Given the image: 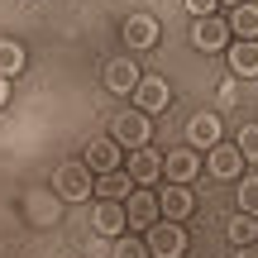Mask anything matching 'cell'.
Instances as JSON below:
<instances>
[{
    "instance_id": "obj_1",
    "label": "cell",
    "mask_w": 258,
    "mask_h": 258,
    "mask_svg": "<svg viewBox=\"0 0 258 258\" xmlns=\"http://www.w3.org/2000/svg\"><path fill=\"white\" fill-rule=\"evenodd\" d=\"M148 253H153V258H182L186 253V230L177 220L148 225Z\"/></svg>"
},
{
    "instance_id": "obj_2",
    "label": "cell",
    "mask_w": 258,
    "mask_h": 258,
    "mask_svg": "<svg viewBox=\"0 0 258 258\" xmlns=\"http://www.w3.org/2000/svg\"><path fill=\"white\" fill-rule=\"evenodd\" d=\"M110 129H115L110 139H115L120 148H148V115H144V110H124Z\"/></svg>"
},
{
    "instance_id": "obj_3",
    "label": "cell",
    "mask_w": 258,
    "mask_h": 258,
    "mask_svg": "<svg viewBox=\"0 0 258 258\" xmlns=\"http://www.w3.org/2000/svg\"><path fill=\"white\" fill-rule=\"evenodd\" d=\"M57 196H62V201H86V196H91V167L86 163L57 167Z\"/></svg>"
},
{
    "instance_id": "obj_4",
    "label": "cell",
    "mask_w": 258,
    "mask_h": 258,
    "mask_svg": "<svg viewBox=\"0 0 258 258\" xmlns=\"http://www.w3.org/2000/svg\"><path fill=\"white\" fill-rule=\"evenodd\" d=\"M167 101H172V91H167L163 77H139V86H134V105H139L144 115L167 110Z\"/></svg>"
},
{
    "instance_id": "obj_5",
    "label": "cell",
    "mask_w": 258,
    "mask_h": 258,
    "mask_svg": "<svg viewBox=\"0 0 258 258\" xmlns=\"http://www.w3.org/2000/svg\"><path fill=\"white\" fill-rule=\"evenodd\" d=\"M225 38H230V24H225V19H215V15H206V19H196V24H191V43L206 48V53H220Z\"/></svg>"
},
{
    "instance_id": "obj_6",
    "label": "cell",
    "mask_w": 258,
    "mask_h": 258,
    "mask_svg": "<svg viewBox=\"0 0 258 258\" xmlns=\"http://www.w3.org/2000/svg\"><path fill=\"white\" fill-rule=\"evenodd\" d=\"M124 220L139 225V230L158 225V220H163V215H158V196H148V191H129V196H124Z\"/></svg>"
},
{
    "instance_id": "obj_7",
    "label": "cell",
    "mask_w": 258,
    "mask_h": 258,
    "mask_svg": "<svg viewBox=\"0 0 258 258\" xmlns=\"http://www.w3.org/2000/svg\"><path fill=\"white\" fill-rule=\"evenodd\" d=\"M82 163L91 167V172H115V167H120V144H115V139H91Z\"/></svg>"
},
{
    "instance_id": "obj_8",
    "label": "cell",
    "mask_w": 258,
    "mask_h": 258,
    "mask_svg": "<svg viewBox=\"0 0 258 258\" xmlns=\"http://www.w3.org/2000/svg\"><path fill=\"white\" fill-rule=\"evenodd\" d=\"M124 201H101V206H96V211H91V230L96 234H110V239H115V234H124Z\"/></svg>"
},
{
    "instance_id": "obj_9",
    "label": "cell",
    "mask_w": 258,
    "mask_h": 258,
    "mask_svg": "<svg viewBox=\"0 0 258 258\" xmlns=\"http://www.w3.org/2000/svg\"><path fill=\"white\" fill-rule=\"evenodd\" d=\"M158 215H163V220H177V225H182L186 215H191V191H186V186H172V182H167V191L158 196Z\"/></svg>"
},
{
    "instance_id": "obj_10",
    "label": "cell",
    "mask_w": 258,
    "mask_h": 258,
    "mask_svg": "<svg viewBox=\"0 0 258 258\" xmlns=\"http://www.w3.org/2000/svg\"><path fill=\"white\" fill-rule=\"evenodd\" d=\"M206 167H211V177H220V182H234V177L244 172V153H239V148H220V144H215Z\"/></svg>"
},
{
    "instance_id": "obj_11",
    "label": "cell",
    "mask_w": 258,
    "mask_h": 258,
    "mask_svg": "<svg viewBox=\"0 0 258 258\" xmlns=\"http://www.w3.org/2000/svg\"><path fill=\"white\" fill-rule=\"evenodd\" d=\"M153 38H158V24H153V15H129V19H124V48H129V53L148 48Z\"/></svg>"
},
{
    "instance_id": "obj_12",
    "label": "cell",
    "mask_w": 258,
    "mask_h": 258,
    "mask_svg": "<svg viewBox=\"0 0 258 258\" xmlns=\"http://www.w3.org/2000/svg\"><path fill=\"white\" fill-rule=\"evenodd\" d=\"M105 86H110V91H120V96H134V86H139L134 57H115V62L105 67Z\"/></svg>"
},
{
    "instance_id": "obj_13",
    "label": "cell",
    "mask_w": 258,
    "mask_h": 258,
    "mask_svg": "<svg viewBox=\"0 0 258 258\" xmlns=\"http://www.w3.org/2000/svg\"><path fill=\"white\" fill-rule=\"evenodd\" d=\"M129 177H134L139 186L158 182V177H163V158H158L153 148H134V158H129Z\"/></svg>"
},
{
    "instance_id": "obj_14",
    "label": "cell",
    "mask_w": 258,
    "mask_h": 258,
    "mask_svg": "<svg viewBox=\"0 0 258 258\" xmlns=\"http://www.w3.org/2000/svg\"><path fill=\"white\" fill-rule=\"evenodd\" d=\"M163 167H167V182H172V186H186L196 172H201L196 153H186V148H182V153H167V158H163Z\"/></svg>"
},
{
    "instance_id": "obj_15",
    "label": "cell",
    "mask_w": 258,
    "mask_h": 258,
    "mask_svg": "<svg viewBox=\"0 0 258 258\" xmlns=\"http://www.w3.org/2000/svg\"><path fill=\"white\" fill-rule=\"evenodd\" d=\"M230 67L239 77H258V38H239L230 48Z\"/></svg>"
},
{
    "instance_id": "obj_16",
    "label": "cell",
    "mask_w": 258,
    "mask_h": 258,
    "mask_svg": "<svg viewBox=\"0 0 258 258\" xmlns=\"http://www.w3.org/2000/svg\"><path fill=\"white\" fill-rule=\"evenodd\" d=\"M129 182H134L129 172H101V177H96V196H101V201H124Z\"/></svg>"
},
{
    "instance_id": "obj_17",
    "label": "cell",
    "mask_w": 258,
    "mask_h": 258,
    "mask_svg": "<svg viewBox=\"0 0 258 258\" xmlns=\"http://www.w3.org/2000/svg\"><path fill=\"white\" fill-rule=\"evenodd\" d=\"M186 134H191L196 148H215V144H220V120H215V115H196Z\"/></svg>"
},
{
    "instance_id": "obj_18",
    "label": "cell",
    "mask_w": 258,
    "mask_h": 258,
    "mask_svg": "<svg viewBox=\"0 0 258 258\" xmlns=\"http://www.w3.org/2000/svg\"><path fill=\"white\" fill-rule=\"evenodd\" d=\"M230 29H234L239 38H258V5H249V0H244V5H234Z\"/></svg>"
},
{
    "instance_id": "obj_19",
    "label": "cell",
    "mask_w": 258,
    "mask_h": 258,
    "mask_svg": "<svg viewBox=\"0 0 258 258\" xmlns=\"http://www.w3.org/2000/svg\"><path fill=\"white\" fill-rule=\"evenodd\" d=\"M24 72V48L15 38H0V77H19Z\"/></svg>"
},
{
    "instance_id": "obj_20",
    "label": "cell",
    "mask_w": 258,
    "mask_h": 258,
    "mask_svg": "<svg viewBox=\"0 0 258 258\" xmlns=\"http://www.w3.org/2000/svg\"><path fill=\"white\" fill-rule=\"evenodd\" d=\"M230 239H234V244H253V239H258V215H244V211H239V215L230 220Z\"/></svg>"
},
{
    "instance_id": "obj_21",
    "label": "cell",
    "mask_w": 258,
    "mask_h": 258,
    "mask_svg": "<svg viewBox=\"0 0 258 258\" xmlns=\"http://www.w3.org/2000/svg\"><path fill=\"white\" fill-rule=\"evenodd\" d=\"M239 206H244V215H258V177L239 182Z\"/></svg>"
},
{
    "instance_id": "obj_22",
    "label": "cell",
    "mask_w": 258,
    "mask_h": 258,
    "mask_svg": "<svg viewBox=\"0 0 258 258\" xmlns=\"http://www.w3.org/2000/svg\"><path fill=\"white\" fill-rule=\"evenodd\" d=\"M244 153V163H249V158H258V124H244L239 129V144H234Z\"/></svg>"
},
{
    "instance_id": "obj_23",
    "label": "cell",
    "mask_w": 258,
    "mask_h": 258,
    "mask_svg": "<svg viewBox=\"0 0 258 258\" xmlns=\"http://www.w3.org/2000/svg\"><path fill=\"white\" fill-rule=\"evenodd\" d=\"M29 220H34V225L57 220V206H48V196H34V211H29Z\"/></svg>"
},
{
    "instance_id": "obj_24",
    "label": "cell",
    "mask_w": 258,
    "mask_h": 258,
    "mask_svg": "<svg viewBox=\"0 0 258 258\" xmlns=\"http://www.w3.org/2000/svg\"><path fill=\"white\" fill-rule=\"evenodd\" d=\"M115 258H148V249L134 244V239H120V244H115Z\"/></svg>"
},
{
    "instance_id": "obj_25",
    "label": "cell",
    "mask_w": 258,
    "mask_h": 258,
    "mask_svg": "<svg viewBox=\"0 0 258 258\" xmlns=\"http://www.w3.org/2000/svg\"><path fill=\"white\" fill-rule=\"evenodd\" d=\"M215 5H220V0H186V10H191V15H215Z\"/></svg>"
},
{
    "instance_id": "obj_26",
    "label": "cell",
    "mask_w": 258,
    "mask_h": 258,
    "mask_svg": "<svg viewBox=\"0 0 258 258\" xmlns=\"http://www.w3.org/2000/svg\"><path fill=\"white\" fill-rule=\"evenodd\" d=\"M239 101V91H234V82H220V105H234Z\"/></svg>"
},
{
    "instance_id": "obj_27",
    "label": "cell",
    "mask_w": 258,
    "mask_h": 258,
    "mask_svg": "<svg viewBox=\"0 0 258 258\" xmlns=\"http://www.w3.org/2000/svg\"><path fill=\"white\" fill-rule=\"evenodd\" d=\"M239 258H258V239L253 244H239Z\"/></svg>"
},
{
    "instance_id": "obj_28",
    "label": "cell",
    "mask_w": 258,
    "mask_h": 258,
    "mask_svg": "<svg viewBox=\"0 0 258 258\" xmlns=\"http://www.w3.org/2000/svg\"><path fill=\"white\" fill-rule=\"evenodd\" d=\"M5 96H10V77H0V105H5Z\"/></svg>"
},
{
    "instance_id": "obj_29",
    "label": "cell",
    "mask_w": 258,
    "mask_h": 258,
    "mask_svg": "<svg viewBox=\"0 0 258 258\" xmlns=\"http://www.w3.org/2000/svg\"><path fill=\"white\" fill-rule=\"evenodd\" d=\"M230 5H244V0H230Z\"/></svg>"
}]
</instances>
